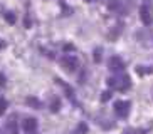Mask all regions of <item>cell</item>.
Masks as SVG:
<instances>
[{
    "label": "cell",
    "instance_id": "ba28073f",
    "mask_svg": "<svg viewBox=\"0 0 153 134\" xmlns=\"http://www.w3.org/2000/svg\"><path fill=\"white\" fill-rule=\"evenodd\" d=\"M5 109H7V101L5 99H0V114H4Z\"/></svg>",
    "mask_w": 153,
    "mask_h": 134
},
{
    "label": "cell",
    "instance_id": "8fae6325",
    "mask_svg": "<svg viewBox=\"0 0 153 134\" xmlns=\"http://www.w3.org/2000/svg\"><path fill=\"white\" fill-rule=\"evenodd\" d=\"M2 84H4V77L0 76V85H2Z\"/></svg>",
    "mask_w": 153,
    "mask_h": 134
},
{
    "label": "cell",
    "instance_id": "30bf717a",
    "mask_svg": "<svg viewBox=\"0 0 153 134\" xmlns=\"http://www.w3.org/2000/svg\"><path fill=\"white\" fill-rule=\"evenodd\" d=\"M109 97H111V92H108V91H106V92H103V97H101V101H108Z\"/></svg>",
    "mask_w": 153,
    "mask_h": 134
},
{
    "label": "cell",
    "instance_id": "52a82bcc",
    "mask_svg": "<svg viewBox=\"0 0 153 134\" xmlns=\"http://www.w3.org/2000/svg\"><path fill=\"white\" fill-rule=\"evenodd\" d=\"M5 20H7L9 24H15V15L12 12H7L5 13Z\"/></svg>",
    "mask_w": 153,
    "mask_h": 134
},
{
    "label": "cell",
    "instance_id": "3957f363",
    "mask_svg": "<svg viewBox=\"0 0 153 134\" xmlns=\"http://www.w3.org/2000/svg\"><path fill=\"white\" fill-rule=\"evenodd\" d=\"M114 112L120 117H126L130 112V102L128 101H116L114 102Z\"/></svg>",
    "mask_w": 153,
    "mask_h": 134
},
{
    "label": "cell",
    "instance_id": "7c38bea8",
    "mask_svg": "<svg viewBox=\"0 0 153 134\" xmlns=\"http://www.w3.org/2000/svg\"><path fill=\"white\" fill-rule=\"evenodd\" d=\"M86 2H94V0H86Z\"/></svg>",
    "mask_w": 153,
    "mask_h": 134
},
{
    "label": "cell",
    "instance_id": "9c48e42d",
    "mask_svg": "<svg viewBox=\"0 0 153 134\" xmlns=\"http://www.w3.org/2000/svg\"><path fill=\"white\" fill-rule=\"evenodd\" d=\"M27 102H29V104H36V106H37V109H41V106H42V104L39 102V101H37V99H32V97L29 99Z\"/></svg>",
    "mask_w": 153,
    "mask_h": 134
},
{
    "label": "cell",
    "instance_id": "7a4b0ae2",
    "mask_svg": "<svg viewBox=\"0 0 153 134\" xmlns=\"http://www.w3.org/2000/svg\"><path fill=\"white\" fill-rule=\"evenodd\" d=\"M61 64L64 66V69L68 72H74L77 69V60L74 55H62L61 57Z\"/></svg>",
    "mask_w": 153,
    "mask_h": 134
},
{
    "label": "cell",
    "instance_id": "5bb4252c",
    "mask_svg": "<svg viewBox=\"0 0 153 134\" xmlns=\"http://www.w3.org/2000/svg\"><path fill=\"white\" fill-rule=\"evenodd\" d=\"M0 45H2V44H0Z\"/></svg>",
    "mask_w": 153,
    "mask_h": 134
},
{
    "label": "cell",
    "instance_id": "5b68a950",
    "mask_svg": "<svg viewBox=\"0 0 153 134\" xmlns=\"http://www.w3.org/2000/svg\"><path fill=\"white\" fill-rule=\"evenodd\" d=\"M22 129L25 131V133H36L37 129V121L34 119V117H27V119L22 121Z\"/></svg>",
    "mask_w": 153,
    "mask_h": 134
},
{
    "label": "cell",
    "instance_id": "4fadbf2b",
    "mask_svg": "<svg viewBox=\"0 0 153 134\" xmlns=\"http://www.w3.org/2000/svg\"><path fill=\"white\" fill-rule=\"evenodd\" d=\"M29 134H34V133H29Z\"/></svg>",
    "mask_w": 153,
    "mask_h": 134
},
{
    "label": "cell",
    "instance_id": "8992f818",
    "mask_svg": "<svg viewBox=\"0 0 153 134\" xmlns=\"http://www.w3.org/2000/svg\"><path fill=\"white\" fill-rule=\"evenodd\" d=\"M109 69L111 71H123L125 69V64H123V60L120 57H111L109 59Z\"/></svg>",
    "mask_w": 153,
    "mask_h": 134
},
{
    "label": "cell",
    "instance_id": "6da1fadb",
    "mask_svg": "<svg viewBox=\"0 0 153 134\" xmlns=\"http://www.w3.org/2000/svg\"><path fill=\"white\" fill-rule=\"evenodd\" d=\"M140 18H141V22H143L145 25H152V22H153V12H152L150 4L141 5V9H140Z\"/></svg>",
    "mask_w": 153,
    "mask_h": 134
},
{
    "label": "cell",
    "instance_id": "277c9868",
    "mask_svg": "<svg viewBox=\"0 0 153 134\" xmlns=\"http://www.w3.org/2000/svg\"><path fill=\"white\" fill-rule=\"evenodd\" d=\"M108 84L111 85V87H116V89H128L130 87V77L125 76L121 77V79H108Z\"/></svg>",
    "mask_w": 153,
    "mask_h": 134
}]
</instances>
